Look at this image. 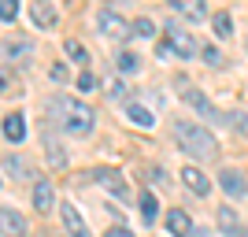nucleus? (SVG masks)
<instances>
[{
	"label": "nucleus",
	"mask_w": 248,
	"mask_h": 237,
	"mask_svg": "<svg viewBox=\"0 0 248 237\" xmlns=\"http://www.w3.org/2000/svg\"><path fill=\"white\" fill-rule=\"evenodd\" d=\"M48 111H52V119H56V126H60L63 134H74V137L93 134L96 115L89 111L82 100H74V96H52V100H48Z\"/></svg>",
	"instance_id": "f257e3e1"
},
{
	"label": "nucleus",
	"mask_w": 248,
	"mask_h": 237,
	"mask_svg": "<svg viewBox=\"0 0 248 237\" xmlns=\"http://www.w3.org/2000/svg\"><path fill=\"white\" fill-rule=\"evenodd\" d=\"M174 141H178V148L186 156H193V159H215L218 156V141L211 134H207L200 123H174Z\"/></svg>",
	"instance_id": "f03ea898"
},
{
	"label": "nucleus",
	"mask_w": 248,
	"mask_h": 237,
	"mask_svg": "<svg viewBox=\"0 0 248 237\" xmlns=\"http://www.w3.org/2000/svg\"><path fill=\"white\" fill-rule=\"evenodd\" d=\"M182 100L189 104V108H197L200 115H204L207 123H218V126H233V119L241 123V130H245V115H226V111H218L215 104L207 100V96H200L193 85H182Z\"/></svg>",
	"instance_id": "7ed1b4c3"
},
{
	"label": "nucleus",
	"mask_w": 248,
	"mask_h": 237,
	"mask_svg": "<svg viewBox=\"0 0 248 237\" xmlns=\"http://www.w3.org/2000/svg\"><path fill=\"white\" fill-rule=\"evenodd\" d=\"M163 30H167V45H170V48L178 52V60H197V56H200V45L193 41V33H189V30H182V26H178L174 19L167 22Z\"/></svg>",
	"instance_id": "20e7f679"
},
{
	"label": "nucleus",
	"mask_w": 248,
	"mask_h": 237,
	"mask_svg": "<svg viewBox=\"0 0 248 237\" xmlns=\"http://www.w3.org/2000/svg\"><path fill=\"white\" fill-rule=\"evenodd\" d=\"M96 26H100L104 37H115V41H126V37L134 33L130 26H126V19H123L115 8H100V15H96Z\"/></svg>",
	"instance_id": "39448f33"
},
{
	"label": "nucleus",
	"mask_w": 248,
	"mask_h": 237,
	"mask_svg": "<svg viewBox=\"0 0 248 237\" xmlns=\"http://www.w3.org/2000/svg\"><path fill=\"white\" fill-rule=\"evenodd\" d=\"M30 19L37 30H56V22H60V11L52 0H33L30 4Z\"/></svg>",
	"instance_id": "423d86ee"
},
{
	"label": "nucleus",
	"mask_w": 248,
	"mask_h": 237,
	"mask_svg": "<svg viewBox=\"0 0 248 237\" xmlns=\"http://www.w3.org/2000/svg\"><path fill=\"white\" fill-rule=\"evenodd\" d=\"M178 178H182V186H186L193 196H207V193H211V178H207L200 167H182V174H178Z\"/></svg>",
	"instance_id": "0eeeda50"
},
{
	"label": "nucleus",
	"mask_w": 248,
	"mask_h": 237,
	"mask_svg": "<svg viewBox=\"0 0 248 237\" xmlns=\"http://www.w3.org/2000/svg\"><path fill=\"white\" fill-rule=\"evenodd\" d=\"M60 215H63V226H67L71 237H93L89 226H85V219H82V211H78L74 204H60Z\"/></svg>",
	"instance_id": "6e6552de"
},
{
	"label": "nucleus",
	"mask_w": 248,
	"mask_h": 237,
	"mask_svg": "<svg viewBox=\"0 0 248 237\" xmlns=\"http://www.w3.org/2000/svg\"><path fill=\"white\" fill-rule=\"evenodd\" d=\"M0 234H4V237H22V234H26V219H22L15 207L0 204Z\"/></svg>",
	"instance_id": "1a4fd4ad"
},
{
	"label": "nucleus",
	"mask_w": 248,
	"mask_h": 237,
	"mask_svg": "<svg viewBox=\"0 0 248 237\" xmlns=\"http://www.w3.org/2000/svg\"><path fill=\"white\" fill-rule=\"evenodd\" d=\"M33 207H37L41 215H48L52 207H56V189H52L48 178H37V182H33Z\"/></svg>",
	"instance_id": "9d476101"
},
{
	"label": "nucleus",
	"mask_w": 248,
	"mask_h": 237,
	"mask_svg": "<svg viewBox=\"0 0 248 237\" xmlns=\"http://www.w3.org/2000/svg\"><path fill=\"white\" fill-rule=\"evenodd\" d=\"M0 52H4L8 60H15V63H26V56L33 52V45L26 41V37H8V41H0Z\"/></svg>",
	"instance_id": "9b49d317"
},
{
	"label": "nucleus",
	"mask_w": 248,
	"mask_h": 237,
	"mask_svg": "<svg viewBox=\"0 0 248 237\" xmlns=\"http://www.w3.org/2000/svg\"><path fill=\"white\" fill-rule=\"evenodd\" d=\"M167 230H170V237H189L193 234V222H189V215L182 207H170L167 211Z\"/></svg>",
	"instance_id": "f8f14e48"
},
{
	"label": "nucleus",
	"mask_w": 248,
	"mask_h": 237,
	"mask_svg": "<svg viewBox=\"0 0 248 237\" xmlns=\"http://www.w3.org/2000/svg\"><path fill=\"white\" fill-rule=\"evenodd\" d=\"M170 8L178 11V15H186V19H193V22H200L207 15V4L204 0H167Z\"/></svg>",
	"instance_id": "ddd939ff"
},
{
	"label": "nucleus",
	"mask_w": 248,
	"mask_h": 237,
	"mask_svg": "<svg viewBox=\"0 0 248 237\" xmlns=\"http://www.w3.org/2000/svg\"><path fill=\"white\" fill-rule=\"evenodd\" d=\"M218 186L226 189L230 196H237V200H241V196L248 193V182H245V178L237 174V171H230V167H226V171H222V174H218Z\"/></svg>",
	"instance_id": "4468645a"
},
{
	"label": "nucleus",
	"mask_w": 248,
	"mask_h": 237,
	"mask_svg": "<svg viewBox=\"0 0 248 237\" xmlns=\"http://www.w3.org/2000/svg\"><path fill=\"white\" fill-rule=\"evenodd\" d=\"M4 137H8L11 144H19L22 137H26V119H22L19 111H11V115H4Z\"/></svg>",
	"instance_id": "2eb2a0df"
},
{
	"label": "nucleus",
	"mask_w": 248,
	"mask_h": 237,
	"mask_svg": "<svg viewBox=\"0 0 248 237\" xmlns=\"http://www.w3.org/2000/svg\"><path fill=\"white\" fill-rule=\"evenodd\" d=\"M96 182H100L108 193H115L119 200H126V182H123V174H119V171H100V174H96Z\"/></svg>",
	"instance_id": "dca6fc26"
},
{
	"label": "nucleus",
	"mask_w": 248,
	"mask_h": 237,
	"mask_svg": "<svg viewBox=\"0 0 248 237\" xmlns=\"http://www.w3.org/2000/svg\"><path fill=\"white\" fill-rule=\"evenodd\" d=\"M126 115H130V123H134V126H145V130H152V126H155L152 111H148V108H141L137 100H126Z\"/></svg>",
	"instance_id": "f3484780"
},
{
	"label": "nucleus",
	"mask_w": 248,
	"mask_h": 237,
	"mask_svg": "<svg viewBox=\"0 0 248 237\" xmlns=\"http://www.w3.org/2000/svg\"><path fill=\"white\" fill-rule=\"evenodd\" d=\"M218 226L226 230V237H248V230L237 222V215H233L230 207H218Z\"/></svg>",
	"instance_id": "a211bd4d"
},
{
	"label": "nucleus",
	"mask_w": 248,
	"mask_h": 237,
	"mask_svg": "<svg viewBox=\"0 0 248 237\" xmlns=\"http://www.w3.org/2000/svg\"><path fill=\"white\" fill-rule=\"evenodd\" d=\"M211 30H215L218 41L233 37V19H230V11H218V15H211Z\"/></svg>",
	"instance_id": "6ab92c4d"
},
{
	"label": "nucleus",
	"mask_w": 248,
	"mask_h": 237,
	"mask_svg": "<svg viewBox=\"0 0 248 237\" xmlns=\"http://www.w3.org/2000/svg\"><path fill=\"white\" fill-rule=\"evenodd\" d=\"M4 171L15 174V178H26V174H30V163H26L22 156H8V159H4Z\"/></svg>",
	"instance_id": "aec40b11"
},
{
	"label": "nucleus",
	"mask_w": 248,
	"mask_h": 237,
	"mask_svg": "<svg viewBox=\"0 0 248 237\" xmlns=\"http://www.w3.org/2000/svg\"><path fill=\"white\" fill-rule=\"evenodd\" d=\"M63 48H67V56H71L74 63H82V67H85V63H89V48H85L82 41H74V37H71V41L63 45Z\"/></svg>",
	"instance_id": "412c9836"
},
{
	"label": "nucleus",
	"mask_w": 248,
	"mask_h": 237,
	"mask_svg": "<svg viewBox=\"0 0 248 237\" xmlns=\"http://www.w3.org/2000/svg\"><path fill=\"white\" fill-rule=\"evenodd\" d=\"M155 215H159V207H155V196L148 193H141V219H145V222H155Z\"/></svg>",
	"instance_id": "4be33fe9"
},
{
	"label": "nucleus",
	"mask_w": 248,
	"mask_h": 237,
	"mask_svg": "<svg viewBox=\"0 0 248 237\" xmlns=\"http://www.w3.org/2000/svg\"><path fill=\"white\" fill-rule=\"evenodd\" d=\"M130 30H134V37H152V33H155V26H152V19H148V15H141V19H137L134 26H130Z\"/></svg>",
	"instance_id": "5701e85b"
},
{
	"label": "nucleus",
	"mask_w": 248,
	"mask_h": 237,
	"mask_svg": "<svg viewBox=\"0 0 248 237\" xmlns=\"http://www.w3.org/2000/svg\"><path fill=\"white\" fill-rule=\"evenodd\" d=\"M45 148H48V163L52 167H67V152H63V144H45Z\"/></svg>",
	"instance_id": "b1692460"
},
{
	"label": "nucleus",
	"mask_w": 248,
	"mask_h": 237,
	"mask_svg": "<svg viewBox=\"0 0 248 237\" xmlns=\"http://www.w3.org/2000/svg\"><path fill=\"white\" fill-rule=\"evenodd\" d=\"M200 56H204V63H207V67H222V52H218V48H211V45H204V48H200Z\"/></svg>",
	"instance_id": "393cba45"
},
{
	"label": "nucleus",
	"mask_w": 248,
	"mask_h": 237,
	"mask_svg": "<svg viewBox=\"0 0 248 237\" xmlns=\"http://www.w3.org/2000/svg\"><path fill=\"white\" fill-rule=\"evenodd\" d=\"M15 15H19V0H0V19L11 22Z\"/></svg>",
	"instance_id": "a878e982"
},
{
	"label": "nucleus",
	"mask_w": 248,
	"mask_h": 237,
	"mask_svg": "<svg viewBox=\"0 0 248 237\" xmlns=\"http://www.w3.org/2000/svg\"><path fill=\"white\" fill-rule=\"evenodd\" d=\"M8 93H15V78H11L8 67H0V96H8Z\"/></svg>",
	"instance_id": "bb28decb"
},
{
	"label": "nucleus",
	"mask_w": 248,
	"mask_h": 237,
	"mask_svg": "<svg viewBox=\"0 0 248 237\" xmlns=\"http://www.w3.org/2000/svg\"><path fill=\"white\" fill-rule=\"evenodd\" d=\"M119 71H123V74L137 71V56H134V52H123V56H119Z\"/></svg>",
	"instance_id": "cd10ccee"
},
{
	"label": "nucleus",
	"mask_w": 248,
	"mask_h": 237,
	"mask_svg": "<svg viewBox=\"0 0 248 237\" xmlns=\"http://www.w3.org/2000/svg\"><path fill=\"white\" fill-rule=\"evenodd\" d=\"M78 89H82V93H93V89H96V78L89 71H82V74H78Z\"/></svg>",
	"instance_id": "c85d7f7f"
},
{
	"label": "nucleus",
	"mask_w": 248,
	"mask_h": 237,
	"mask_svg": "<svg viewBox=\"0 0 248 237\" xmlns=\"http://www.w3.org/2000/svg\"><path fill=\"white\" fill-rule=\"evenodd\" d=\"M52 82H67V67H63V63H52Z\"/></svg>",
	"instance_id": "c756f323"
},
{
	"label": "nucleus",
	"mask_w": 248,
	"mask_h": 237,
	"mask_svg": "<svg viewBox=\"0 0 248 237\" xmlns=\"http://www.w3.org/2000/svg\"><path fill=\"white\" fill-rule=\"evenodd\" d=\"M104 237H134V230H126V226H108V234Z\"/></svg>",
	"instance_id": "7c9ffc66"
},
{
	"label": "nucleus",
	"mask_w": 248,
	"mask_h": 237,
	"mask_svg": "<svg viewBox=\"0 0 248 237\" xmlns=\"http://www.w3.org/2000/svg\"><path fill=\"white\" fill-rule=\"evenodd\" d=\"M111 96H115V100H126V85L115 82V85H111Z\"/></svg>",
	"instance_id": "2f4dec72"
},
{
	"label": "nucleus",
	"mask_w": 248,
	"mask_h": 237,
	"mask_svg": "<svg viewBox=\"0 0 248 237\" xmlns=\"http://www.w3.org/2000/svg\"><path fill=\"white\" fill-rule=\"evenodd\" d=\"M159 56H163V60H178V52L170 48V45H159Z\"/></svg>",
	"instance_id": "473e14b6"
},
{
	"label": "nucleus",
	"mask_w": 248,
	"mask_h": 237,
	"mask_svg": "<svg viewBox=\"0 0 248 237\" xmlns=\"http://www.w3.org/2000/svg\"><path fill=\"white\" fill-rule=\"evenodd\" d=\"M189 237H211V234H207V230L200 226V230H193V234H189Z\"/></svg>",
	"instance_id": "72a5a7b5"
},
{
	"label": "nucleus",
	"mask_w": 248,
	"mask_h": 237,
	"mask_svg": "<svg viewBox=\"0 0 248 237\" xmlns=\"http://www.w3.org/2000/svg\"><path fill=\"white\" fill-rule=\"evenodd\" d=\"M245 41H248V37H245Z\"/></svg>",
	"instance_id": "f704fd0d"
}]
</instances>
